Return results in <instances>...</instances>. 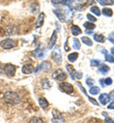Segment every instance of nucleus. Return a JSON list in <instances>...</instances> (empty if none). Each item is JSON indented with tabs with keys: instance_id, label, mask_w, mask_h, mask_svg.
I'll use <instances>...</instances> for the list:
<instances>
[{
	"instance_id": "nucleus-1",
	"label": "nucleus",
	"mask_w": 114,
	"mask_h": 123,
	"mask_svg": "<svg viewBox=\"0 0 114 123\" xmlns=\"http://www.w3.org/2000/svg\"><path fill=\"white\" fill-rule=\"evenodd\" d=\"M3 98H4L5 102H7L8 104H11V105L18 104L21 101L19 95L15 92H12V91H8V92L5 93L3 96Z\"/></svg>"
},
{
	"instance_id": "nucleus-2",
	"label": "nucleus",
	"mask_w": 114,
	"mask_h": 123,
	"mask_svg": "<svg viewBox=\"0 0 114 123\" xmlns=\"http://www.w3.org/2000/svg\"><path fill=\"white\" fill-rule=\"evenodd\" d=\"M17 43L13 40V39H11V38H7V39H4L0 42V46L4 49H11V48H13L14 46H16Z\"/></svg>"
},
{
	"instance_id": "nucleus-3",
	"label": "nucleus",
	"mask_w": 114,
	"mask_h": 123,
	"mask_svg": "<svg viewBox=\"0 0 114 123\" xmlns=\"http://www.w3.org/2000/svg\"><path fill=\"white\" fill-rule=\"evenodd\" d=\"M4 73L8 76V77L12 78L14 76V74H15V70H16V67L13 65V64H12V63H7V64H5V66H4Z\"/></svg>"
},
{
	"instance_id": "nucleus-4",
	"label": "nucleus",
	"mask_w": 114,
	"mask_h": 123,
	"mask_svg": "<svg viewBox=\"0 0 114 123\" xmlns=\"http://www.w3.org/2000/svg\"><path fill=\"white\" fill-rule=\"evenodd\" d=\"M51 56H52V59L54 60V62L58 64H60L62 62V55H61V51H60V48L59 47H56L52 53H51Z\"/></svg>"
},
{
	"instance_id": "nucleus-5",
	"label": "nucleus",
	"mask_w": 114,
	"mask_h": 123,
	"mask_svg": "<svg viewBox=\"0 0 114 123\" xmlns=\"http://www.w3.org/2000/svg\"><path fill=\"white\" fill-rule=\"evenodd\" d=\"M59 88L61 91L67 93V94H71L73 92V86L67 82H61L59 85Z\"/></svg>"
},
{
	"instance_id": "nucleus-6",
	"label": "nucleus",
	"mask_w": 114,
	"mask_h": 123,
	"mask_svg": "<svg viewBox=\"0 0 114 123\" xmlns=\"http://www.w3.org/2000/svg\"><path fill=\"white\" fill-rule=\"evenodd\" d=\"M52 77L54 80H64L67 79V75L62 69H57L56 71L53 72Z\"/></svg>"
},
{
	"instance_id": "nucleus-7",
	"label": "nucleus",
	"mask_w": 114,
	"mask_h": 123,
	"mask_svg": "<svg viewBox=\"0 0 114 123\" xmlns=\"http://www.w3.org/2000/svg\"><path fill=\"white\" fill-rule=\"evenodd\" d=\"M52 114H53V118H52V123H64V117L63 116L56 110H53L52 111Z\"/></svg>"
},
{
	"instance_id": "nucleus-8",
	"label": "nucleus",
	"mask_w": 114,
	"mask_h": 123,
	"mask_svg": "<svg viewBox=\"0 0 114 123\" xmlns=\"http://www.w3.org/2000/svg\"><path fill=\"white\" fill-rule=\"evenodd\" d=\"M50 67H51V65H50V63H49V62H43L38 66V68L36 69L35 73L39 72V71L42 70V69H44L45 71H49V69H50Z\"/></svg>"
},
{
	"instance_id": "nucleus-9",
	"label": "nucleus",
	"mask_w": 114,
	"mask_h": 123,
	"mask_svg": "<svg viewBox=\"0 0 114 123\" xmlns=\"http://www.w3.org/2000/svg\"><path fill=\"white\" fill-rule=\"evenodd\" d=\"M56 40H57V33H56V31H54V32L52 33L50 39H49V46H48V48H49V49H51V48L54 46L55 43H56Z\"/></svg>"
},
{
	"instance_id": "nucleus-10",
	"label": "nucleus",
	"mask_w": 114,
	"mask_h": 123,
	"mask_svg": "<svg viewBox=\"0 0 114 123\" xmlns=\"http://www.w3.org/2000/svg\"><path fill=\"white\" fill-rule=\"evenodd\" d=\"M33 71H34V67H33L32 64H26V65H24L23 68H22V72H23L24 74H27V75L32 74Z\"/></svg>"
},
{
	"instance_id": "nucleus-11",
	"label": "nucleus",
	"mask_w": 114,
	"mask_h": 123,
	"mask_svg": "<svg viewBox=\"0 0 114 123\" xmlns=\"http://www.w3.org/2000/svg\"><path fill=\"white\" fill-rule=\"evenodd\" d=\"M99 100H100V103H101V104L106 105V104L110 100V98H109V96H108L107 94H102V95H100V97H99Z\"/></svg>"
},
{
	"instance_id": "nucleus-12",
	"label": "nucleus",
	"mask_w": 114,
	"mask_h": 123,
	"mask_svg": "<svg viewBox=\"0 0 114 123\" xmlns=\"http://www.w3.org/2000/svg\"><path fill=\"white\" fill-rule=\"evenodd\" d=\"M53 12L57 15V17L59 18V20H60L61 22H65L66 21L65 12H64L63 11H61V10H54V11H53Z\"/></svg>"
},
{
	"instance_id": "nucleus-13",
	"label": "nucleus",
	"mask_w": 114,
	"mask_h": 123,
	"mask_svg": "<svg viewBox=\"0 0 114 123\" xmlns=\"http://www.w3.org/2000/svg\"><path fill=\"white\" fill-rule=\"evenodd\" d=\"M67 72L69 73V75H70V77H71V79L72 80H74L75 78H74V76H75V73H76V71H75V69H74V67L71 65V64H67Z\"/></svg>"
},
{
	"instance_id": "nucleus-14",
	"label": "nucleus",
	"mask_w": 114,
	"mask_h": 123,
	"mask_svg": "<svg viewBox=\"0 0 114 123\" xmlns=\"http://www.w3.org/2000/svg\"><path fill=\"white\" fill-rule=\"evenodd\" d=\"M50 82L48 79H44L41 80V87L44 88V89H49L50 88Z\"/></svg>"
},
{
	"instance_id": "nucleus-15",
	"label": "nucleus",
	"mask_w": 114,
	"mask_h": 123,
	"mask_svg": "<svg viewBox=\"0 0 114 123\" xmlns=\"http://www.w3.org/2000/svg\"><path fill=\"white\" fill-rule=\"evenodd\" d=\"M44 16L45 14L44 13H41L40 15L38 16V19H37V21H36V25H35V28H39V27H41L42 25H43V22H44Z\"/></svg>"
},
{
	"instance_id": "nucleus-16",
	"label": "nucleus",
	"mask_w": 114,
	"mask_h": 123,
	"mask_svg": "<svg viewBox=\"0 0 114 123\" xmlns=\"http://www.w3.org/2000/svg\"><path fill=\"white\" fill-rule=\"evenodd\" d=\"M39 104L43 109H47V107L49 106V102L45 98H39Z\"/></svg>"
},
{
	"instance_id": "nucleus-17",
	"label": "nucleus",
	"mask_w": 114,
	"mask_h": 123,
	"mask_svg": "<svg viewBox=\"0 0 114 123\" xmlns=\"http://www.w3.org/2000/svg\"><path fill=\"white\" fill-rule=\"evenodd\" d=\"M81 32H82V31L79 27H77V26H72V27H71V33H72V35L77 36V35L81 34Z\"/></svg>"
},
{
	"instance_id": "nucleus-18",
	"label": "nucleus",
	"mask_w": 114,
	"mask_h": 123,
	"mask_svg": "<svg viewBox=\"0 0 114 123\" xmlns=\"http://www.w3.org/2000/svg\"><path fill=\"white\" fill-rule=\"evenodd\" d=\"M108 71H109V67L107 65H106V64H103V65H101L99 67V72L102 73L103 75H106Z\"/></svg>"
},
{
	"instance_id": "nucleus-19",
	"label": "nucleus",
	"mask_w": 114,
	"mask_h": 123,
	"mask_svg": "<svg viewBox=\"0 0 114 123\" xmlns=\"http://www.w3.org/2000/svg\"><path fill=\"white\" fill-rule=\"evenodd\" d=\"M52 4H63V5H70L71 0H52Z\"/></svg>"
},
{
	"instance_id": "nucleus-20",
	"label": "nucleus",
	"mask_w": 114,
	"mask_h": 123,
	"mask_svg": "<svg viewBox=\"0 0 114 123\" xmlns=\"http://www.w3.org/2000/svg\"><path fill=\"white\" fill-rule=\"evenodd\" d=\"M77 58H78V53L77 52H73V53H71L67 56V59L69 62H75L77 60Z\"/></svg>"
},
{
	"instance_id": "nucleus-21",
	"label": "nucleus",
	"mask_w": 114,
	"mask_h": 123,
	"mask_svg": "<svg viewBox=\"0 0 114 123\" xmlns=\"http://www.w3.org/2000/svg\"><path fill=\"white\" fill-rule=\"evenodd\" d=\"M102 12H103V14H104V15L107 16V17H109V16H111L112 14H113V12H112V10H111V9H107V8H106V9H103Z\"/></svg>"
},
{
	"instance_id": "nucleus-22",
	"label": "nucleus",
	"mask_w": 114,
	"mask_h": 123,
	"mask_svg": "<svg viewBox=\"0 0 114 123\" xmlns=\"http://www.w3.org/2000/svg\"><path fill=\"white\" fill-rule=\"evenodd\" d=\"M33 56H36V57H43L44 56V50H42L41 48H37L34 52H33Z\"/></svg>"
},
{
	"instance_id": "nucleus-23",
	"label": "nucleus",
	"mask_w": 114,
	"mask_h": 123,
	"mask_svg": "<svg viewBox=\"0 0 114 123\" xmlns=\"http://www.w3.org/2000/svg\"><path fill=\"white\" fill-rule=\"evenodd\" d=\"M94 39L96 42L99 43H104L105 42V37L102 34H94Z\"/></svg>"
},
{
	"instance_id": "nucleus-24",
	"label": "nucleus",
	"mask_w": 114,
	"mask_h": 123,
	"mask_svg": "<svg viewBox=\"0 0 114 123\" xmlns=\"http://www.w3.org/2000/svg\"><path fill=\"white\" fill-rule=\"evenodd\" d=\"M97 1L102 6H107V5H112L113 4L112 0H97Z\"/></svg>"
},
{
	"instance_id": "nucleus-25",
	"label": "nucleus",
	"mask_w": 114,
	"mask_h": 123,
	"mask_svg": "<svg viewBox=\"0 0 114 123\" xmlns=\"http://www.w3.org/2000/svg\"><path fill=\"white\" fill-rule=\"evenodd\" d=\"M84 27L87 29V30H89V31H92L95 29V25L94 24H91L90 22H86L84 23Z\"/></svg>"
},
{
	"instance_id": "nucleus-26",
	"label": "nucleus",
	"mask_w": 114,
	"mask_h": 123,
	"mask_svg": "<svg viewBox=\"0 0 114 123\" xmlns=\"http://www.w3.org/2000/svg\"><path fill=\"white\" fill-rule=\"evenodd\" d=\"M80 47H81L80 41H79L77 38H74V39H73V48L76 49V50H78V49H80Z\"/></svg>"
},
{
	"instance_id": "nucleus-27",
	"label": "nucleus",
	"mask_w": 114,
	"mask_h": 123,
	"mask_svg": "<svg viewBox=\"0 0 114 123\" xmlns=\"http://www.w3.org/2000/svg\"><path fill=\"white\" fill-rule=\"evenodd\" d=\"M90 12H91L92 13H94L96 16H99L100 14H101V12H100L99 8L96 7V6H92V7L90 8Z\"/></svg>"
},
{
	"instance_id": "nucleus-28",
	"label": "nucleus",
	"mask_w": 114,
	"mask_h": 123,
	"mask_svg": "<svg viewBox=\"0 0 114 123\" xmlns=\"http://www.w3.org/2000/svg\"><path fill=\"white\" fill-rule=\"evenodd\" d=\"M89 93L91 95H97L100 93V88L97 87V86H91L90 89H89Z\"/></svg>"
},
{
	"instance_id": "nucleus-29",
	"label": "nucleus",
	"mask_w": 114,
	"mask_h": 123,
	"mask_svg": "<svg viewBox=\"0 0 114 123\" xmlns=\"http://www.w3.org/2000/svg\"><path fill=\"white\" fill-rule=\"evenodd\" d=\"M82 41H83V43H85L86 45H87V46H92V41L88 38V37H82Z\"/></svg>"
},
{
	"instance_id": "nucleus-30",
	"label": "nucleus",
	"mask_w": 114,
	"mask_h": 123,
	"mask_svg": "<svg viewBox=\"0 0 114 123\" xmlns=\"http://www.w3.org/2000/svg\"><path fill=\"white\" fill-rule=\"evenodd\" d=\"M105 56H106V60H107V62H109L114 63V55H109V54L106 53Z\"/></svg>"
},
{
	"instance_id": "nucleus-31",
	"label": "nucleus",
	"mask_w": 114,
	"mask_h": 123,
	"mask_svg": "<svg viewBox=\"0 0 114 123\" xmlns=\"http://www.w3.org/2000/svg\"><path fill=\"white\" fill-rule=\"evenodd\" d=\"M29 123H44V122H43V120H42L40 117H33V118L30 120Z\"/></svg>"
},
{
	"instance_id": "nucleus-32",
	"label": "nucleus",
	"mask_w": 114,
	"mask_h": 123,
	"mask_svg": "<svg viewBox=\"0 0 114 123\" xmlns=\"http://www.w3.org/2000/svg\"><path fill=\"white\" fill-rule=\"evenodd\" d=\"M13 29H15V27H14V26H12V27L7 28V29H6L7 32H6V33H7V34H16L15 32H13Z\"/></svg>"
},
{
	"instance_id": "nucleus-33",
	"label": "nucleus",
	"mask_w": 114,
	"mask_h": 123,
	"mask_svg": "<svg viewBox=\"0 0 114 123\" xmlns=\"http://www.w3.org/2000/svg\"><path fill=\"white\" fill-rule=\"evenodd\" d=\"M90 64H91V66H99L101 64V61L100 60H91Z\"/></svg>"
},
{
	"instance_id": "nucleus-34",
	"label": "nucleus",
	"mask_w": 114,
	"mask_h": 123,
	"mask_svg": "<svg viewBox=\"0 0 114 123\" xmlns=\"http://www.w3.org/2000/svg\"><path fill=\"white\" fill-rule=\"evenodd\" d=\"M103 115H104V116H105V117H106V119H105V122L106 123H114L113 120L107 117V113H105V112H104V113H103Z\"/></svg>"
},
{
	"instance_id": "nucleus-35",
	"label": "nucleus",
	"mask_w": 114,
	"mask_h": 123,
	"mask_svg": "<svg viewBox=\"0 0 114 123\" xmlns=\"http://www.w3.org/2000/svg\"><path fill=\"white\" fill-rule=\"evenodd\" d=\"M87 18L90 22H96V21H97V19H96L94 16L91 15V14H87Z\"/></svg>"
},
{
	"instance_id": "nucleus-36",
	"label": "nucleus",
	"mask_w": 114,
	"mask_h": 123,
	"mask_svg": "<svg viewBox=\"0 0 114 123\" xmlns=\"http://www.w3.org/2000/svg\"><path fill=\"white\" fill-rule=\"evenodd\" d=\"M86 81H87V85H88V86H90V87H91V86H93V84H94V80H93L92 79H87V80H86Z\"/></svg>"
},
{
	"instance_id": "nucleus-37",
	"label": "nucleus",
	"mask_w": 114,
	"mask_h": 123,
	"mask_svg": "<svg viewBox=\"0 0 114 123\" xmlns=\"http://www.w3.org/2000/svg\"><path fill=\"white\" fill-rule=\"evenodd\" d=\"M87 98H88V99H89V101H90L91 103H93L94 105H96V106L99 105V103L96 101V99H94V98H90V97H88V96H87Z\"/></svg>"
},
{
	"instance_id": "nucleus-38",
	"label": "nucleus",
	"mask_w": 114,
	"mask_h": 123,
	"mask_svg": "<svg viewBox=\"0 0 114 123\" xmlns=\"http://www.w3.org/2000/svg\"><path fill=\"white\" fill-rule=\"evenodd\" d=\"M111 83H112V80H111L110 78H107V79L105 80V84H106V85H109V84H111Z\"/></svg>"
},
{
	"instance_id": "nucleus-39",
	"label": "nucleus",
	"mask_w": 114,
	"mask_h": 123,
	"mask_svg": "<svg viewBox=\"0 0 114 123\" xmlns=\"http://www.w3.org/2000/svg\"><path fill=\"white\" fill-rule=\"evenodd\" d=\"M108 40H109V42H111L112 44H114V34L113 33H110V34H109V36H108Z\"/></svg>"
},
{
	"instance_id": "nucleus-40",
	"label": "nucleus",
	"mask_w": 114,
	"mask_h": 123,
	"mask_svg": "<svg viewBox=\"0 0 114 123\" xmlns=\"http://www.w3.org/2000/svg\"><path fill=\"white\" fill-rule=\"evenodd\" d=\"M82 76H83V75H82L81 72H76V73H75V76H74V78H76V79H79V80H80V79L82 78Z\"/></svg>"
},
{
	"instance_id": "nucleus-41",
	"label": "nucleus",
	"mask_w": 114,
	"mask_h": 123,
	"mask_svg": "<svg viewBox=\"0 0 114 123\" xmlns=\"http://www.w3.org/2000/svg\"><path fill=\"white\" fill-rule=\"evenodd\" d=\"M78 85H79V87L81 88V90H82V91H83V93H84V94H85L86 96H87V92H86V90L84 89V87H83V86H82V85H81V83H78Z\"/></svg>"
},
{
	"instance_id": "nucleus-42",
	"label": "nucleus",
	"mask_w": 114,
	"mask_h": 123,
	"mask_svg": "<svg viewBox=\"0 0 114 123\" xmlns=\"http://www.w3.org/2000/svg\"><path fill=\"white\" fill-rule=\"evenodd\" d=\"M109 98H110V99H114V91H111V92H110Z\"/></svg>"
},
{
	"instance_id": "nucleus-43",
	"label": "nucleus",
	"mask_w": 114,
	"mask_h": 123,
	"mask_svg": "<svg viewBox=\"0 0 114 123\" xmlns=\"http://www.w3.org/2000/svg\"><path fill=\"white\" fill-rule=\"evenodd\" d=\"M108 109H112V110H114V102H111L109 105H108Z\"/></svg>"
},
{
	"instance_id": "nucleus-44",
	"label": "nucleus",
	"mask_w": 114,
	"mask_h": 123,
	"mask_svg": "<svg viewBox=\"0 0 114 123\" xmlns=\"http://www.w3.org/2000/svg\"><path fill=\"white\" fill-rule=\"evenodd\" d=\"M100 83H101L102 87H105V86H106V84H105V80H100Z\"/></svg>"
},
{
	"instance_id": "nucleus-45",
	"label": "nucleus",
	"mask_w": 114,
	"mask_h": 123,
	"mask_svg": "<svg viewBox=\"0 0 114 123\" xmlns=\"http://www.w3.org/2000/svg\"><path fill=\"white\" fill-rule=\"evenodd\" d=\"M65 49H66V51H68L69 50V48H68V46H67V42H66V45H65Z\"/></svg>"
},
{
	"instance_id": "nucleus-46",
	"label": "nucleus",
	"mask_w": 114,
	"mask_h": 123,
	"mask_svg": "<svg viewBox=\"0 0 114 123\" xmlns=\"http://www.w3.org/2000/svg\"><path fill=\"white\" fill-rule=\"evenodd\" d=\"M110 51H111V54H113V55H114V47H112V48H111V50H110Z\"/></svg>"
}]
</instances>
